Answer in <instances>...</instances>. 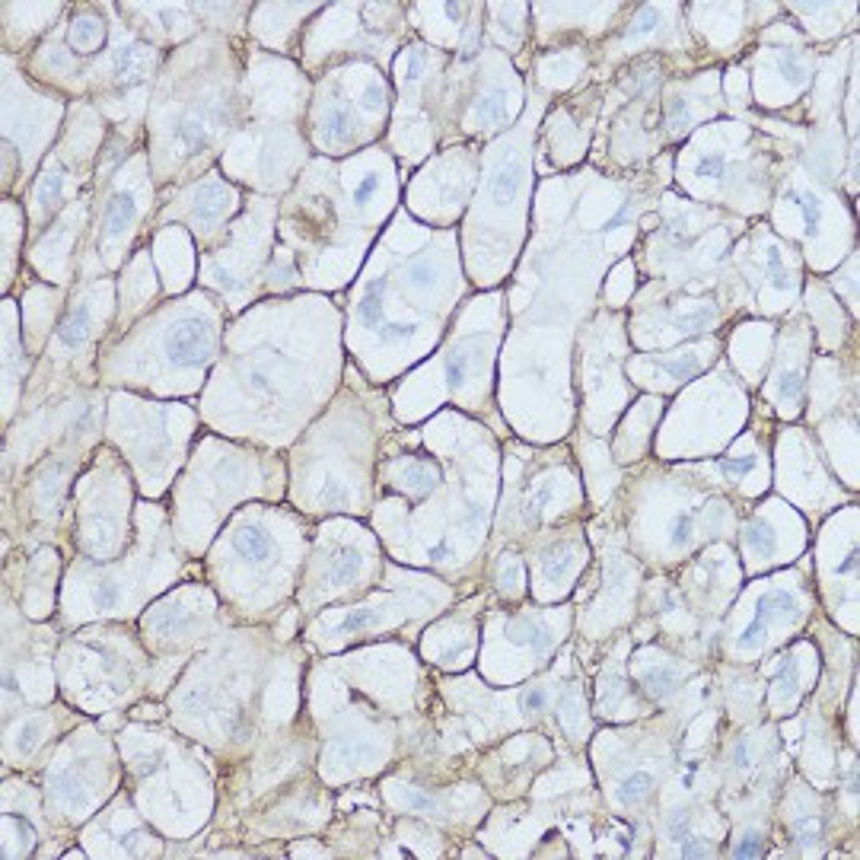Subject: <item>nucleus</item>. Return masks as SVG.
<instances>
[{
	"mask_svg": "<svg viewBox=\"0 0 860 860\" xmlns=\"http://www.w3.org/2000/svg\"><path fill=\"white\" fill-rule=\"evenodd\" d=\"M185 99H163L157 102V112L169 128L166 147L179 153V160H201L214 157V147L223 134L230 131V118L236 106V67L233 61L223 64L217 77H201V80H182Z\"/></svg>",
	"mask_w": 860,
	"mask_h": 860,
	"instance_id": "f257e3e1",
	"label": "nucleus"
},
{
	"mask_svg": "<svg viewBox=\"0 0 860 860\" xmlns=\"http://www.w3.org/2000/svg\"><path fill=\"white\" fill-rule=\"evenodd\" d=\"M214 348H217V329L198 316H185L179 322H172L163 338L166 360L172 367H182V370L204 367L214 357Z\"/></svg>",
	"mask_w": 860,
	"mask_h": 860,
	"instance_id": "f03ea898",
	"label": "nucleus"
},
{
	"mask_svg": "<svg viewBox=\"0 0 860 860\" xmlns=\"http://www.w3.org/2000/svg\"><path fill=\"white\" fill-rule=\"evenodd\" d=\"M188 198L195 201V208L185 214V220L192 223V230L201 236H211L236 208V192L230 185L217 182L214 176H204L192 192H188Z\"/></svg>",
	"mask_w": 860,
	"mask_h": 860,
	"instance_id": "7ed1b4c3",
	"label": "nucleus"
},
{
	"mask_svg": "<svg viewBox=\"0 0 860 860\" xmlns=\"http://www.w3.org/2000/svg\"><path fill=\"white\" fill-rule=\"evenodd\" d=\"M794 606H797V602H794V593H790V590H768V593H762V599L755 602L752 622L746 625L743 634H739V647L749 650L755 644H762L765 634L778 622H784V618L794 612Z\"/></svg>",
	"mask_w": 860,
	"mask_h": 860,
	"instance_id": "20e7f679",
	"label": "nucleus"
},
{
	"mask_svg": "<svg viewBox=\"0 0 860 860\" xmlns=\"http://www.w3.org/2000/svg\"><path fill=\"white\" fill-rule=\"evenodd\" d=\"M137 220H141V201H137V195L128 192V188H118V192L102 204L99 243L109 246V243H118V239H125L137 227Z\"/></svg>",
	"mask_w": 860,
	"mask_h": 860,
	"instance_id": "39448f33",
	"label": "nucleus"
},
{
	"mask_svg": "<svg viewBox=\"0 0 860 860\" xmlns=\"http://www.w3.org/2000/svg\"><path fill=\"white\" fill-rule=\"evenodd\" d=\"M93 325H96L93 297H86V300H80V303H74L71 309H67V316H64L61 325H58L55 341L61 344L67 354H74V351H80L83 344L93 338Z\"/></svg>",
	"mask_w": 860,
	"mask_h": 860,
	"instance_id": "423d86ee",
	"label": "nucleus"
},
{
	"mask_svg": "<svg viewBox=\"0 0 860 860\" xmlns=\"http://www.w3.org/2000/svg\"><path fill=\"white\" fill-rule=\"evenodd\" d=\"M233 548L236 555L249 564H265L274 555V536L262 523H246L233 532Z\"/></svg>",
	"mask_w": 860,
	"mask_h": 860,
	"instance_id": "0eeeda50",
	"label": "nucleus"
},
{
	"mask_svg": "<svg viewBox=\"0 0 860 860\" xmlns=\"http://www.w3.org/2000/svg\"><path fill=\"white\" fill-rule=\"evenodd\" d=\"M360 571H364V558H360V552H354V548H341V552H335L329 558V564H325L322 583L332 590H344L360 577Z\"/></svg>",
	"mask_w": 860,
	"mask_h": 860,
	"instance_id": "6e6552de",
	"label": "nucleus"
},
{
	"mask_svg": "<svg viewBox=\"0 0 860 860\" xmlns=\"http://www.w3.org/2000/svg\"><path fill=\"white\" fill-rule=\"evenodd\" d=\"M653 784H657V778H653L650 771H634L631 778L622 784V790H618V800H622V806L641 803L653 794Z\"/></svg>",
	"mask_w": 860,
	"mask_h": 860,
	"instance_id": "1a4fd4ad",
	"label": "nucleus"
},
{
	"mask_svg": "<svg viewBox=\"0 0 860 860\" xmlns=\"http://www.w3.org/2000/svg\"><path fill=\"white\" fill-rule=\"evenodd\" d=\"M472 360H475L472 348H456L450 357H446V380H450L453 386L466 383L469 373H472Z\"/></svg>",
	"mask_w": 860,
	"mask_h": 860,
	"instance_id": "9d476101",
	"label": "nucleus"
},
{
	"mask_svg": "<svg viewBox=\"0 0 860 860\" xmlns=\"http://www.w3.org/2000/svg\"><path fill=\"white\" fill-rule=\"evenodd\" d=\"M695 536V510H679L669 523V545L673 548H685Z\"/></svg>",
	"mask_w": 860,
	"mask_h": 860,
	"instance_id": "9b49d317",
	"label": "nucleus"
},
{
	"mask_svg": "<svg viewBox=\"0 0 860 860\" xmlns=\"http://www.w3.org/2000/svg\"><path fill=\"white\" fill-rule=\"evenodd\" d=\"M746 545H749V552H752V555L768 558V555L774 552V536H771V529H768V526H762V523L749 526V529H746Z\"/></svg>",
	"mask_w": 860,
	"mask_h": 860,
	"instance_id": "f8f14e48",
	"label": "nucleus"
},
{
	"mask_svg": "<svg viewBox=\"0 0 860 860\" xmlns=\"http://www.w3.org/2000/svg\"><path fill=\"white\" fill-rule=\"evenodd\" d=\"M720 469L736 481L755 469V456H727V459H720Z\"/></svg>",
	"mask_w": 860,
	"mask_h": 860,
	"instance_id": "ddd939ff",
	"label": "nucleus"
},
{
	"mask_svg": "<svg viewBox=\"0 0 860 860\" xmlns=\"http://www.w3.org/2000/svg\"><path fill=\"white\" fill-rule=\"evenodd\" d=\"M765 854V841L759 835H746L743 841L733 845V857H762Z\"/></svg>",
	"mask_w": 860,
	"mask_h": 860,
	"instance_id": "4468645a",
	"label": "nucleus"
},
{
	"mask_svg": "<svg viewBox=\"0 0 860 860\" xmlns=\"http://www.w3.org/2000/svg\"><path fill=\"white\" fill-rule=\"evenodd\" d=\"M679 854H682V857H711V854H714V848H711V845H704V838H701V835H688V838L682 841Z\"/></svg>",
	"mask_w": 860,
	"mask_h": 860,
	"instance_id": "2eb2a0df",
	"label": "nucleus"
}]
</instances>
